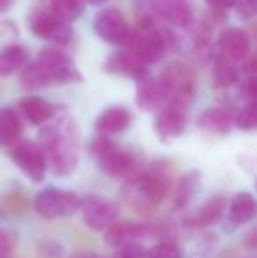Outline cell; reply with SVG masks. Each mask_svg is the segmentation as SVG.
Listing matches in <instances>:
<instances>
[{
	"instance_id": "obj_1",
	"label": "cell",
	"mask_w": 257,
	"mask_h": 258,
	"mask_svg": "<svg viewBox=\"0 0 257 258\" xmlns=\"http://www.w3.org/2000/svg\"><path fill=\"white\" fill-rule=\"evenodd\" d=\"M39 148L57 176H69L79 162V130L72 118L64 116L39 132Z\"/></svg>"
},
{
	"instance_id": "obj_2",
	"label": "cell",
	"mask_w": 257,
	"mask_h": 258,
	"mask_svg": "<svg viewBox=\"0 0 257 258\" xmlns=\"http://www.w3.org/2000/svg\"><path fill=\"white\" fill-rule=\"evenodd\" d=\"M92 155L99 169L113 179L132 181L143 170L136 151L113 143L108 137H99L92 143Z\"/></svg>"
},
{
	"instance_id": "obj_3",
	"label": "cell",
	"mask_w": 257,
	"mask_h": 258,
	"mask_svg": "<svg viewBox=\"0 0 257 258\" xmlns=\"http://www.w3.org/2000/svg\"><path fill=\"white\" fill-rule=\"evenodd\" d=\"M132 188V204L137 209H150L159 206L171 191V170L168 162L157 160L139 172L136 179L129 181Z\"/></svg>"
},
{
	"instance_id": "obj_4",
	"label": "cell",
	"mask_w": 257,
	"mask_h": 258,
	"mask_svg": "<svg viewBox=\"0 0 257 258\" xmlns=\"http://www.w3.org/2000/svg\"><path fill=\"white\" fill-rule=\"evenodd\" d=\"M175 35L169 28L146 27L137 32H130L125 49L134 53L144 65L157 63L169 49L175 46Z\"/></svg>"
},
{
	"instance_id": "obj_5",
	"label": "cell",
	"mask_w": 257,
	"mask_h": 258,
	"mask_svg": "<svg viewBox=\"0 0 257 258\" xmlns=\"http://www.w3.org/2000/svg\"><path fill=\"white\" fill-rule=\"evenodd\" d=\"M159 81L164 86L169 104H178L183 107L190 104L195 93V78L194 72L185 63L182 61L169 63L161 74Z\"/></svg>"
},
{
	"instance_id": "obj_6",
	"label": "cell",
	"mask_w": 257,
	"mask_h": 258,
	"mask_svg": "<svg viewBox=\"0 0 257 258\" xmlns=\"http://www.w3.org/2000/svg\"><path fill=\"white\" fill-rule=\"evenodd\" d=\"M81 199L69 190L59 188H44L34 197V207L46 220L69 218L79 209Z\"/></svg>"
},
{
	"instance_id": "obj_7",
	"label": "cell",
	"mask_w": 257,
	"mask_h": 258,
	"mask_svg": "<svg viewBox=\"0 0 257 258\" xmlns=\"http://www.w3.org/2000/svg\"><path fill=\"white\" fill-rule=\"evenodd\" d=\"M37 61L48 72L53 85H72V83L83 81V76L79 69L76 67L74 60L57 46L42 48L39 51Z\"/></svg>"
},
{
	"instance_id": "obj_8",
	"label": "cell",
	"mask_w": 257,
	"mask_h": 258,
	"mask_svg": "<svg viewBox=\"0 0 257 258\" xmlns=\"http://www.w3.org/2000/svg\"><path fill=\"white\" fill-rule=\"evenodd\" d=\"M28 28L39 39L49 41L57 46H65L72 39V28L60 21L49 9H34L28 16Z\"/></svg>"
},
{
	"instance_id": "obj_9",
	"label": "cell",
	"mask_w": 257,
	"mask_h": 258,
	"mask_svg": "<svg viewBox=\"0 0 257 258\" xmlns=\"http://www.w3.org/2000/svg\"><path fill=\"white\" fill-rule=\"evenodd\" d=\"M93 30L102 41L117 46H124L132 32L127 18L118 7H106L99 11L93 20Z\"/></svg>"
},
{
	"instance_id": "obj_10",
	"label": "cell",
	"mask_w": 257,
	"mask_h": 258,
	"mask_svg": "<svg viewBox=\"0 0 257 258\" xmlns=\"http://www.w3.org/2000/svg\"><path fill=\"white\" fill-rule=\"evenodd\" d=\"M81 216L85 225L93 232H102L117 221L118 207L110 199L99 197V195H88L79 202Z\"/></svg>"
},
{
	"instance_id": "obj_11",
	"label": "cell",
	"mask_w": 257,
	"mask_h": 258,
	"mask_svg": "<svg viewBox=\"0 0 257 258\" xmlns=\"http://www.w3.org/2000/svg\"><path fill=\"white\" fill-rule=\"evenodd\" d=\"M13 162L21 169V172L34 183H41L46 176V158L37 143L18 141L11 151Z\"/></svg>"
},
{
	"instance_id": "obj_12",
	"label": "cell",
	"mask_w": 257,
	"mask_h": 258,
	"mask_svg": "<svg viewBox=\"0 0 257 258\" xmlns=\"http://www.w3.org/2000/svg\"><path fill=\"white\" fill-rule=\"evenodd\" d=\"M153 128L159 139L164 143L178 139L187 128V107L178 104L164 105L161 111H157Z\"/></svg>"
},
{
	"instance_id": "obj_13",
	"label": "cell",
	"mask_w": 257,
	"mask_h": 258,
	"mask_svg": "<svg viewBox=\"0 0 257 258\" xmlns=\"http://www.w3.org/2000/svg\"><path fill=\"white\" fill-rule=\"evenodd\" d=\"M151 11L155 16L178 28H187L195 21L192 0H151Z\"/></svg>"
},
{
	"instance_id": "obj_14",
	"label": "cell",
	"mask_w": 257,
	"mask_h": 258,
	"mask_svg": "<svg viewBox=\"0 0 257 258\" xmlns=\"http://www.w3.org/2000/svg\"><path fill=\"white\" fill-rule=\"evenodd\" d=\"M136 104L143 111H161L164 105L169 104L166 90L159 78L146 74L137 79L136 86Z\"/></svg>"
},
{
	"instance_id": "obj_15",
	"label": "cell",
	"mask_w": 257,
	"mask_h": 258,
	"mask_svg": "<svg viewBox=\"0 0 257 258\" xmlns=\"http://www.w3.org/2000/svg\"><path fill=\"white\" fill-rule=\"evenodd\" d=\"M219 49L220 54L226 58H229L231 61H241L247 60L250 56V39H248L247 32H243L241 28L236 27H227L220 32L219 35Z\"/></svg>"
},
{
	"instance_id": "obj_16",
	"label": "cell",
	"mask_w": 257,
	"mask_h": 258,
	"mask_svg": "<svg viewBox=\"0 0 257 258\" xmlns=\"http://www.w3.org/2000/svg\"><path fill=\"white\" fill-rule=\"evenodd\" d=\"M102 69L108 74L125 76V78H134V79H139L148 74L146 65L136 54L130 53L129 49H120V51L111 53L106 58V61H104Z\"/></svg>"
},
{
	"instance_id": "obj_17",
	"label": "cell",
	"mask_w": 257,
	"mask_h": 258,
	"mask_svg": "<svg viewBox=\"0 0 257 258\" xmlns=\"http://www.w3.org/2000/svg\"><path fill=\"white\" fill-rule=\"evenodd\" d=\"M132 123V112L125 105H110L95 119V130L102 137L117 136L127 130Z\"/></svg>"
},
{
	"instance_id": "obj_18",
	"label": "cell",
	"mask_w": 257,
	"mask_h": 258,
	"mask_svg": "<svg viewBox=\"0 0 257 258\" xmlns=\"http://www.w3.org/2000/svg\"><path fill=\"white\" fill-rule=\"evenodd\" d=\"M104 232H106V234H104L106 244L111 246V248L120 249L127 244L137 242V239L144 234V228L141 227V225L134 223V221L117 220L115 223H111Z\"/></svg>"
},
{
	"instance_id": "obj_19",
	"label": "cell",
	"mask_w": 257,
	"mask_h": 258,
	"mask_svg": "<svg viewBox=\"0 0 257 258\" xmlns=\"http://www.w3.org/2000/svg\"><path fill=\"white\" fill-rule=\"evenodd\" d=\"M20 109L32 125H44V123L52 121V118L57 112L55 105L37 95L23 97L20 100Z\"/></svg>"
},
{
	"instance_id": "obj_20",
	"label": "cell",
	"mask_w": 257,
	"mask_h": 258,
	"mask_svg": "<svg viewBox=\"0 0 257 258\" xmlns=\"http://www.w3.org/2000/svg\"><path fill=\"white\" fill-rule=\"evenodd\" d=\"M255 199L248 191H240L236 194L231 202L227 204V218H229L231 225L238 227V225H245L255 218Z\"/></svg>"
},
{
	"instance_id": "obj_21",
	"label": "cell",
	"mask_w": 257,
	"mask_h": 258,
	"mask_svg": "<svg viewBox=\"0 0 257 258\" xmlns=\"http://www.w3.org/2000/svg\"><path fill=\"white\" fill-rule=\"evenodd\" d=\"M233 116L226 107H210L197 118V126L215 136H226L231 130Z\"/></svg>"
},
{
	"instance_id": "obj_22",
	"label": "cell",
	"mask_w": 257,
	"mask_h": 258,
	"mask_svg": "<svg viewBox=\"0 0 257 258\" xmlns=\"http://www.w3.org/2000/svg\"><path fill=\"white\" fill-rule=\"evenodd\" d=\"M226 207L227 202L226 199L222 197H213L210 199L202 207H199V211L195 214L189 218L185 221V225L192 228H206V227H212V225L219 223L222 214L226 213Z\"/></svg>"
},
{
	"instance_id": "obj_23",
	"label": "cell",
	"mask_w": 257,
	"mask_h": 258,
	"mask_svg": "<svg viewBox=\"0 0 257 258\" xmlns=\"http://www.w3.org/2000/svg\"><path fill=\"white\" fill-rule=\"evenodd\" d=\"M28 58H30L28 49L20 44H11L4 48L0 51V78L16 74L28 63Z\"/></svg>"
},
{
	"instance_id": "obj_24",
	"label": "cell",
	"mask_w": 257,
	"mask_h": 258,
	"mask_svg": "<svg viewBox=\"0 0 257 258\" xmlns=\"http://www.w3.org/2000/svg\"><path fill=\"white\" fill-rule=\"evenodd\" d=\"M20 136L21 121L18 112L13 107H9V105L2 107L0 109V143L14 146L20 141Z\"/></svg>"
},
{
	"instance_id": "obj_25",
	"label": "cell",
	"mask_w": 257,
	"mask_h": 258,
	"mask_svg": "<svg viewBox=\"0 0 257 258\" xmlns=\"http://www.w3.org/2000/svg\"><path fill=\"white\" fill-rule=\"evenodd\" d=\"M238 81H240V72H238L236 65L229 58L219 54L213 63V85L217 88H231Z\"/></svg>"
},
{
	"instance_id": "obj_26",
	"label": "cell",
	"mask_w": 257,
	"mask_h": 258,
	"mask_svg": "<svg viewBox=\"0 0 257 258\" xmlns=\"http://www.w3.org/2000/svg\"><path fill=\"white\" fill-rule=\"evenodd\" d=\"M52 79H49L48 72L44 71L41 63L37 60L32 61V63H27L23 69H21V86L25 90H30V92H35V90H42L52 86Z\"/></svg>"
},
{
	"instance_id": "obj_27",
	"label": "cell",
	"mask_w": 257,
	"mask_h": 258,
	"mask_svg": "<svg viewBox=\"0 0 257 258\" xmlns=\"http://www.w3.org/2000/svg\"><path fill=\"white\" fill-rule=\"evenodd\" d=\"M199 186H201V174L197 170H190L187 172L185 176L180 179L178 186H176V191H175V206L178 207H183L187 206L195 194H197Z\"/></svg>"
},
{
	"instance_id": "obj_28",
	"label": "cell",
	"mask_w": 257,
	"mask_h": 258,
	"mask_svg": "<svg viewBox=\"0 0 257 258\" xmlns=\"http://www.w3.org/2000/svg\"><path fill=\"white\" fill-rule=\"evenodd\" d=\"M83 7H85V0H52L49 11L64 23H72L81 16Z\"/></svg>"
},
{
	"instance_id": "obj_29",
	"label": "cell",
	"mask_w": 257,
	"mask_h": 258,
	"mask_svg": "<svg viewBox=\"0 0 257 258\" xmlns=\"http://www.w3.org/2000/svg\"><path fill=\"white\" fill-rule=\"evenodd\" d=\"M143 258H183V251L175 242H159L150 249H144Z\"/></svg>"
},
{
	"instance_id": "obj_30",
	"label": "cell",
	"mask_w": 257,
	"mask_h": 258,
	"mask_svg": "<svg viewBox=\"0 0 257 258\" xmlns=\"http://www.w3.org/2000/svg\"><path fill=\"white\" fill-rule=\"evenodd\" d=\"M236 126L240 130H245V132H250V130L255 128L257 125V116H255V100L254 102H247L243 107L240 109V112L236 114V119H234Z\"/></svg>"
},
{
	"instance_id": "obj_31",
	"label": "cell",
	"mask_w": 257,
	"mask_h": 258,
	"mask_svg": "<svg viewBox=\"0 0 257 258\" xmlns=\"http://www.w3.org/2000/svg\"><path fill=\"white\" fill-rule=\"evenodd\" d=\"M16 242V235L7 228H0V258H11Z\"/></svg>"
},
{
	"instance_id": "obj_32",
	"label": "cell",
	"mask_w": 257,
	"mask_h": 258,
	"mask_svg": "<svg viewBox=\"0 0 257 258\" xmlns=\"http://www.w3.org/2000/svg\"><path fill=\"white\" fill-rule=\"evenodd\" d=\"M240 93L247 102H254L255 100V76L247 74L243 76V79H240Z\"/></svg>"
},
{
	"instance_id": "obj_33",
	"label": "cell",
	"mask_w": 257,
	"mask_h": 258,
	"mask_svg": "<svg viewBox=\"0 0 257 258\" xmlns=\"http://www.w3.org/2000/svg\"><path fill=\"white\" fill-rule=\"evenodd\" d=\"M234 7H236L238 16H240L241 20H250V18H254L255 0H236Z\"/></svg>"
},
{
	"instance_id": "obj_34",
	"label": "cell",
	"mask_w": 257,
	"mask_h": 258,
	"mask_svg": "<svg viewBox=\"0 0 257 258\" xmlns=\"http://www.w3.org/2000/svg\"><path fill=\"white\" fill-rule=\"evenodd\" d=\"M143 255H144L143 246H141L139 242H132V244H127L118 249L115 258H143Z\"/></svg>"
},
{
	"instance_id": "obj_35",
	"label": "cell",
	"mask_w": 257,
	"mask_h": 258,
	"mask_svg": "<svg viewBox=\"0 0 257 258\" xmlns=\"http://www.w3.org/2000/svg\"><path fill=\"white\" fill-rule=\"evenodd\" d=\"M206 2L215 11H222V9H227V7H233L234 4H236V0H206Z\"/></svg>"
},
{
	"instance_id": "obj_36",
	"label": "cell",
	"mask_w": 257,
	"mask_h": 258,
	"mask_svg": "<svg viewBox=\"0 0 257 258\" xmlns=\"http://www.w3.org/2000/svg\"><path fill=\"white\" fill-rule=\"evenodd\" d=\"M11 4H13V0H0V13H4V11L9 9Z\"/></svg>"
},
{
	"instance_id": "obj_37",
	"label": "cell",
	"mask_w": 257,
	"mask_h": 258,
	"mask_svg": "<svg viewBox=\"0 0 257 258\" xmlns=\"http://www.w3.org/2000/svg\"><path fill=\"white\" fill-rule=\"evenodd\" d=\"M72 258H99V256L92 255V253H78V255H74Z\"/></svg>"
},
{
	"instance_id": "obj_38",
	"label": "cell",
	"mask_w": 257,
	"mask_h": 258,
	"mask_svg": "<svg viewBox=\"0 0 257 258\" xmlns=\"http://www.w3.org/2000/svg\"><path fill=\"white\" fill-rule=\"evenodd\" d=\"M85 2H88V4H92V6H99V4H102V2H106V0H85Z\"/></svg>"
}]
</instances>
